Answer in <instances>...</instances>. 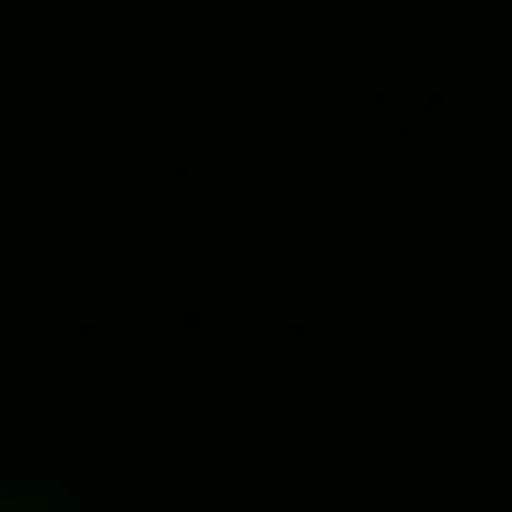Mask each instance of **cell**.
I'll list each match as a JSON object with an SVG mask.
<instances>
[{
  "instance_id": "1",
  "label": "cell",
  "mask_w": 512,
  "mask_h": 512,
  "mask_svg": "<svg viewBox=\"0 0 512 512\" xmlns=\"http://www.w3.org/2000/svg\"><path fill=\"white\" fill-rule=\"evenodd\" d=\"M0 512H82L70 489H0Z\"/></svg>"
}]
</instances>
